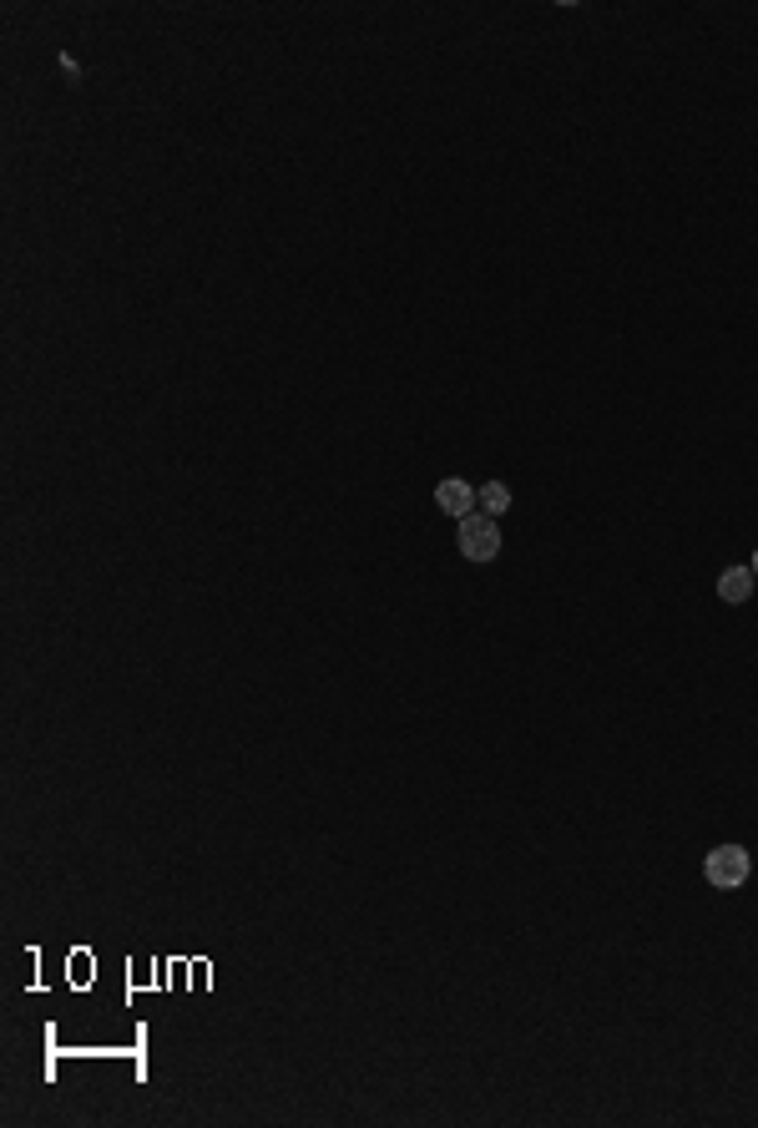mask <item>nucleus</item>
<instances>
[{
  "label": "nucleus",
  "instance_id": "obj_4",
  "mask_svg": "<svg viewBox=\"0 0 758 1128\" xmlns=\"http://www.w3.org/2000/svg\"><path fill=\"white\" fill-rule=\"evenodd\" d=\"M719 597L723 603H748L754 597V567H723V578H719Z\"/></svg>",
  "mask_w": 758,
  "mask_h": 1128
},
{
  "label": "nucleus",
  "instance_id": "obj_5",
  "mask_svg": "<svg viewBox=\"0 0 758 1128\" xmlns=\"http://www.w3.org/2000/svg\"><path fill=\"white\" fill-rule=\"evenodd\" d=\"M481 506H485V516H501L510 506V486L506 481H485L481 486Z\"/></svg>",
  "mask_w": 758,
  "mask_h": 1128
},
{
  "label": "nucleus",
  "instance_id": "obj_6",
  "mask_svg": "<svg viewBox=\"0 0 758 1128\" xmlns=\"http://www.w3.org/2000/svg\"><path fill=\"white\" fill-rule=\"evenodd\" d=\"M748 567H754V578H758V551H754V562H748Z\"/></svg>",
  "mask_w": 758,
  "mask_h": 1128
},
{
  "label": "nucleus",
  "instance_id": "obj_3",
  "mask_svg": "<svg viewBox=\"0 0 758 1128\" xmlns=\"http://www.w3.org/2000/svg\"><path fill=\"white\" fill-rule=\"evenodd\" d=\"M435 506H440L445 516H471L475 512V486L466 481V476H445L440 486H435Z\"/></svg>",
  "mask_w": 758,
  "mask_h": 1128
},
{
  "label": "nucleus",
  "instance_id": "obj_2",
  "mask_svg": "<svg viewBox=\"0 0 758 1128\" xmlns=\"http://www.w3.org/2000/svg\"><path fill=\"white\" fill-rule=\"evenodd\" d=\"M748 870H754V861H748L744 845H719V851H708V861H703L708 886H719V891H738L748 880Z\"/></svg>",
  "mask_w": 758,
  "mask_h": 1128
},
{
  "label": "nucleus",
  "instance_id": "obj_1",
  "mask_svg": "<svg viewBox=\"0 0 758 1128\" xmlns=\"http://www.w3.org/2000/svg\"><path fill=\"white\" fill-rule=\"evenodd\" d=\"M456 542H460V557L466 562H491L501 551V526H496V516H460V532H456Z\"/></svg>",
  "mask_w": 758,
  "mask_h": 1128
}]
</instances>
